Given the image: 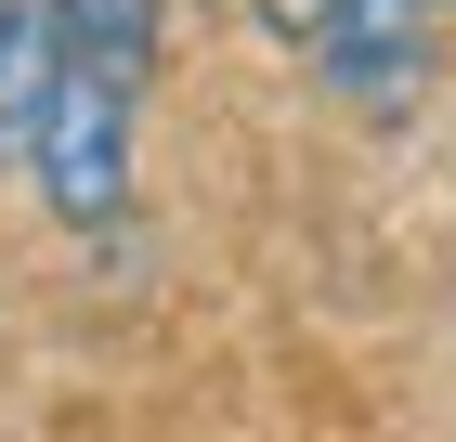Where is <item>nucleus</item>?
I'll return each instance as SVG.
<instances>
[{"label":"nucleus","mask_w":456,"mask_h":442,"mask_svg":"<svg viewBox=\"0 0 456 442\" xmlns=\"http://www.w3.org/2000/svg\"><path fill=\"white\" fill-rule=\"evenodd\" d=\"M27 182H39V208L53 221H118L131 208V92L118 78H92V66H66L53 78V104H39V143H27Z\"/></svg>","instance_id":"1"},{"label":"nucleus","mask_w":456,"mask_h":442,"mask_svg":"<svg viewBox=\"0 0 456 442\" xmlns=\"http://www.w3.org/2000/svg\"><path fill=\"white\" fill-rule=\"evenodd\" d=\"M300 66H314L326 104L352 117H404L430 92V0H339L314 39H300Z\"/></svg>","instance_id":"2"},{"label":"nucleus","mask_w":456,"mask_h":442,"mask_svg":"<svg viewBox=\"0 0 456 442\" xmlns=\"http://www.w3.org/2000/svg\"><path fill=\"white\" fill-rule=\"evenodd\" d=\"M53 78H66V27H53V0H0V170H27Z\"/></svg>","instance_id":"3"},{"label":"nucleus","mask_w":456,"mask_h":442,"mask_svg":"<svg viewBox=\"0 0 456 442\" xmlns=\"http://www.w3.org/2000/svg\"><path fill=\"white\" fill-rule=\"evenodd\" d=\"M53 27H66V66L143 92V66H157V0H53Z\"/></svg>","instance_id":"4"},{"label":"nucleus","mask_w":456,"mask_h":442,"mask_svg":"<svg viewBox=\"0 0 456 442\" xmlns=\"http://www.w3.org/2000/svg\"><path fill=\"white\" fill-rule=\"evenodd\" d=\"M326 13H339V0H261V27H274V39H314Z\"/></svg>","instance_id":"5"}]
</instances>
